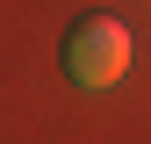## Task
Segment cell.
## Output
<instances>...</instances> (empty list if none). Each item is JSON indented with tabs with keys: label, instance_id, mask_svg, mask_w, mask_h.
<instances>
[{
	"label": "cell",
	"instance_id": "6da1fadb",
	"mask_svg": "<svg viewBox=\"0 0 151 144\" xmlns=\"http://www.w3.org/2000/svg\"><path fill=\"white\" fill-rule=\"evenodd\" d=\"M129 58H137V36L122 14H79L65 29V79L72 86H115Z\"/></svg>",
	"mask_w": 151,
	"mask_h": 144
}]
</instances>
